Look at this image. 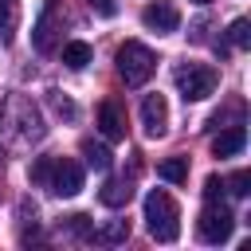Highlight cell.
I'll return each mask as SVG.
<instances>
[{"mask_svg":"<svg viewBox=\"0 0 251 251\" xmlns=\"http://www.w3.org/2000/svg\"><path fill=\"white\" fill-rule=\"evenodd\" d=\"M216 129H220V126H216ZM243 145H247V129H243V126H227V129H220V133H216L212 153H216V157H235Z\"/></svg>","mask_w":251,"mask_h":251,"instance_id":"9","label":"cell"},{"mask_svg":"<svg viewBox=\"0 0 251 251\" xmlns=\"http://www.w3.org/2000/svg\"><path fill=\"white\" fill-rule=\"evenodd\" d=\"M90 8H94L98 16H114V12H118V4H114V0H90Z\"/></svg>","mask_w":251,"mask_h":251,"instance_id":"23","label":"cell"},{"mask_svg":"<svg viewBox=\"0 0 251 251\" xmlns=\"http://www.w3.org/2000/svg\"><path fill=\"white\" fill-rule=\"evenodd\" d=\"M196 231H200L204 243H227L231 231H235V216H231V208L220 204V200H208V208H204L200 220H196Z\"/></svg>","mask_w":251,"mask_h":251,"instance_id":"5","label":"cell"},{"mask_svg":"<svg viewBox=\"0 0 251 251\" xmlns=\"http://www.w3.org/2000/svg\"><path fill=\"white\" fill-rule=\"evenodd\" d=\"M51 165H55V157H39V161L31 165V184H39V188H47V176H51Z\"/></svg>","mask_w":251,"mask_h":251,"instance_id":"19","label":"cell"},{"mask_svg":"<svg viewBox=\"0 0 251 251\" xmlns=\"http://www.w3.org/2000/svg\"><path fill=\"white\" fill-rule=\"evenodd\" d=\"M90 43H82V39H71V43H63V63L71 67V71H82L86 63H90Z\"/></svg>","mask_w":251,"mask_h":251,"instance_id":"14","label":"cell"},{"mask_svg":"<svg viewBox=\"0 0 251 251\" xmlns=\"http://www.w3.org/2000/svg\"><path fill=\"white\" fill-rule=\"evenodd\" d=\"M173 78H176V90L184 94V102H204L208 94H216V82H220L216 67H208V63H176Z\"/></svg>","mask_w":251,"mask_h":251,"instance_id":"4","label":"cell"},{"mask_svg":"<svg viewBox=\"0 0 251 251\" xmlns=\"http://www.w3.org/2000/svg\"><path fill=\"white\" fill-rule=\"evenodd\" d=\"M51 106H55L63 118H78V106H75L71 98H63V94H51Z\"/></svg>","mask_w":251,"mask_h":251,"instance_id":"21","label":"cell"},{"mask_svg":"<svg viewBox=\"0 0 251 251\" xmlns=\"http://www.w3.org/2000/svg\"><path fill=\"white\" fill-rule=\"evenodd\" d=\"M141 126L149 137H161L169 129V106H165V94H145L141 98Z\"/></svg>","mask_w":251,"mask_h":251,"instance_id":"8","label":"cell"},{"mask_svg":"<svg viewBox=\"0 0 251 251\" xmlns=\"http://www.w3.org/2000/svg\"><path fill=\"white\" fill-rule=\"evenodd\" d=\"M145 224H149V235L157 243H173L180 235V208L165 188H153L145 196Z\"/></svg>","mask_w":251,"mask_h":251,"instance_id":"2","label":"cell"},{"mask_svg":"<svg viewBox=\"0 0 251 251\" xmlns=\"http://www.w3.org/2000/svg\"><path fill=\"white\" fill-rule=\"evenodd\" d=\"M98 126H102V133L110 141H122L126 137V114L118 110V102H102L98 106Z\"/></svg>","mask_w":251,"mask_h":251,"instance_id":"10","label":"cell"},{"mask_svg":"<svg viewBox=\"0 0 251 251\" xmlns=\"http://www.w3.org/2000/svg\"><path fill=\"white\" fill-rule=\"evenodd\" d=\"M204 196H208V200H220V196H224V180H220V176H208V180H204Z\"/></svg>","mask_w":251,"mask_h":251,"instance_id":"22","label":"cell"},{"mask_svg":"<svg viewBox=\"0 0 251 251\" xmlns=\"http://www.w3.org/2000/svg\"><path fill=\"white\" fill-rule=\"evenodd\" d=\"M157 176L169 180V184H184L188 180V157H165L157 165Z\"/></svg>","mask_w":251,"mask_h":251,"instance_id":"13","label":"cell"},{"mask_svg":"<svg viewBox=\"0 0 251 251\" xmlns=\"http://www.w3.org/2000/svg\"><path fill=\"white\" fill-rule=\"evenodd\" d=\"M82 157H86V165H90V169H98V173H106V169L114 165L110 149H106V145H98V141H82Z\"/></svg>","mask_w":251,"mask_h":251,"instance_id":"15","label":"cell"},{"mask_svg":"<svg viewBox=\"0 0 251 251\" xmlns=\"http://www.w3.org/2000/svg\"><path fill=\"white\" fill-rule=\"evenodd\" d=\"M192 4H212V0H192Z\"/></svg>","mask_w":251,"mask_h":251,"instance_id":"24","label":"cell"},{"mask_svg":"<svg viewBox=\"0 0 251 251\" xmlns=\"http://www.w3.org/2000/svg\"><path fill=\"white\" fill-rule=\"evenodd\" d=\"M47 133L39 106L27 94H8L0 106V145L4 149H31Z\"/></svg>","mask_w":251,"mask_h":251,"instance_id":"1","label":"cell"},{"mask_svg":"<svg viewBox=\"0 0 251 251\" xmlns=\"http://www.w3.org/2000/svg\"><path fill=\"white\" fill-rule=\"evenodd\" d=\"M129 196H133V184L129 180H106L102 192H98V200L106 208H122V204H129Z\"/></svg>","mask_w":251,"mask_h":251,"instance_id":"12","label":"cell"},{"mask_svg":"<svg viewBox=\"0 0 251 251\" xmlns=\"http://www.w3.org/2000/svg\"><path fill=\"white\" fill-rule=\"evenodd\" d=\"M94 239H102V243H126L129 239V220H106L94 231Z\"/></svg>","mask_w":251,"mask_h":251,"instance_id":"16","label":"cell"},{"mask_svg":"<svg viewBox=\"0 0 251 251\" xmlns=\"http://www.w3.org/2000/svg\"><path fill=\"white\" fill-rule=\"evenodd\" d=\"M141 24H145L149 31H157V35H169V31H176V24H180V12H176L169 0H153V4H145V12H141Z\"/></svg>","mask_w":251,"mask_h":251,"instance_id":"7","label":"cell"},{"mask_svg":"<svg viewBox=\"0 0 251 251\" xmlns=\"http://www.w3.org/2000/svg\"><path fill=\"white\" fill-rule=\"evenodd\" d=\"M67 231H75L78 239H94V224H90V216H67Z\"/></svg>","mask_w":251,"mask_h":251,"instance_id":"18","label":"cell"},{"mask_svg":"<svg viewBox=\"0 0 251 251\" xmlns=\"http://www.w3.org/2000/svg\"><path fill=\"white\" fill-rule=\"evenodd\" d=\"M227 43H231V47H247V43H251V24H247V20H231Z\"/></svg>","mask_w":251,"mask_h":251,"instance_id":"17","label":"cell"},{"mask_svg":"<svg viewBox=\"0 0 251 251\" xmlns=\"http://www.w3.org/2000/svg\"><path fill=\"white\" fill-rule=\"evenodd\" d=\"M224 188H231V196H251V173H235L231 180H224Z\"/></svg>","mask_w":251,"mask_h":251,"instance_id":"20","label":"cell"},{"mask_svg":"<svg viewBox=\"0 0 251 251\" xmlns=\"http://www.w3.org/2000/svg\"><path fill=\"white\" fill-rule=\"evenodd\" d=\"M31 43H35V51H51V43H55V0L43 8L39 24H35V31H31Z\"/></svg>","mask_w":251,"mask_h":251,"instance_id":"11","label":"cell"},{"mask_svg":"<svg viewBox=\"0 0 251 251\" xmlns=\"http://www.w3.org/2000/svg\"><path fill=\"white\" fill-rule=\"evenodd\" d=\"M153 71H157V55H153L145 43L126 39V43L118 47V75H122L126 86H145V82L153 78Z\"/></svg>","mask_w":251,"mask_h":251,"instance_id":"3","label":"cell"},{"mask_svg":"<svg viewBox=\"0 0 251 251\" xmlns=\"http://www.w3.org/2000/svg\"><path fill=\"white\" fill-rule=\"evenodd\" d=\"M47 188L55 196H78L82 192V165L71 161V157H55L51 176H47Z\"/></svg>","mask_w":251,"mask_h":251,"instance_id":"6","label":"cell"}]
</instances>
